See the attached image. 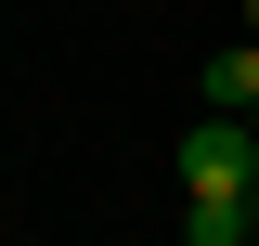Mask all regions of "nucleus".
Instances as JSON below:
<instances>
[{
	"instance_id": "nucleus-1",
	"label": "nucleus",
	"mask_w": 259,
	"mask_h": 246,
	"mask_svg": "<svg viewBox=\"0 0 259 246\" xmlns=\"http://www.w3.org/2000/svg\"><path fill=\"white\" fill-rule=\"evenodd\" d=\"M182 233L194 246H259V194H182Z\"/></svg>"
},
{
	"instance_id": "nucleus-2",
	"label": "nucleus",
	"mask_w": 259,
	"mask_h": 246,
	"mask_svg": "<svg viewBox=\"0 0 259 246\" xmlns=\"http://www.w3.org/2000/svg\"><path fill=\"white\" fill-rule=\"evenodd\" d=\"M194 91L221 104V117H259V39H233V52H207V78Z\"/></svg>"
}]
</instances>
